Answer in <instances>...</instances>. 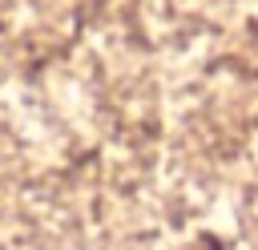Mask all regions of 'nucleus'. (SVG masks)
I'll list each match as a JSON object with an SVG mask.
<instances>
[]
</instances>
